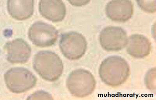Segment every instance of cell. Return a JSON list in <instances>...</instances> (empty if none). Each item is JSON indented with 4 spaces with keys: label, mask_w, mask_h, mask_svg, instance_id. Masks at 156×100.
Here are the masks:
<instances>
[{
    "label": "cell",
    "mask_w": 156,
    "mask_h": 100,
    "mask_svg": "<svg viewBox=\"0 0 156 100\" xmlns=\"http://www.w3.org/2000/svg\"><path fill=\"white\" fill-rule=\"evenodd\" d=\"M59 47L61 52L67 59L77 60L85 54L87 43L82 34L70 32L61 35Z\"/></svg>",
    "instance_id": "5b68a950"
},
{
    "label": "cell",
    "mask_w": 156,
    "mask_h": 100,
    "mask_svg": "<svg viewBox=\"0 0 156 100\" xmlns=\"http://www.w3.org/2000/svg\"><path fill=\"white\" fill-rule=\"evenodd\" d=\"M28 100L33 99H49L53 100L52 95L49 93L44 91V90H38L34 94L29 96L27 98Z\"/></svg>",
    "instance_id": "5bb4252c"
},
{
    "label": "cell",
    "mask_w": 156,
    "mask_h": 100,
    "mask_svg": "<svg viewBox=\"0 0 156 100\" xmlns=\"http://www.w3.org/2000/svg\"><path fill=\"white\" fill-rule=\"evenodd\" d=\"M130 74L129 64L124 59L118 56L108 57L100 64L99 74L107 85L118 87L126 82Z\"/></svg>",
    "instance_id": "6da1fadb"
},
{
    "label": "cell",
    "mask_w": 156,
    "mask_h": 100,
    "mask_svg": "<svg viewBox=\"0 0 156 100\" xmlns=\"http://www.w3.org/2000/svg\"><path fill=\"white\" fill-rule=\"evenodd\" d=\"M71 5L76 7L84 6L88 4L90 0H68Z\"/></svg>",
    "instance_id": "9a60e30c"
},
{
    "label": "cell",
    "mask_w": 156,
    "mask_h": 100,
    "mask_svg": "<svg viewBox=\"0 0 156 100\" xmlns=\"http://www.w3.org/2000/svg\"><path fill=\"white\" fill-rule=\"evenodd\" d=\"M139 7L147 13L155 12L156 0H136Z\"/></svg>",
    "instance_id": "4fadbf2b"
},
{
    "label": "cell",
    "mask_w": 156,
    "mask_h": 100,
    "mask_svg": "<svg viewBox=\"0 0 156 100\" xmlns=\"http://www.w3.org/2000/svg\"><path fill=\"white\" fill-rule=\"evenodd\" d=\"M8 13L15 20L23 21L30 18L34 10V0H8Z\"/></svg>",
    "instance_id": "7c38bea8"
},
{
    "label": "cell",
    "mask_w": 156,
    "mask_h": 100,
    "mask_svg": "<svg viewBox=\"0 0 156 100\" xmlns=\"http://www.w3.org/2000/svg\"><path fill=\"white\" fill-rule=\"evenodd\" d=\"M7 87L12 93L19 94L33 88L37 84L35 76L28 69L23 67L12 68L4 75Z\"/></svg>",
    "instance_id": "277c9868"
},
{
    "label": "cell",
    "mask_w": 156,
    "mask_h": 100,
    "mask_svg": "<svg viewBox=\"0 0 156 100\" xmlns=\"http://www.w3.org/2000/svg\"><path fill=\"white\" fill-rule=\"evenodd\" d=\"M66 86L74 96L83 98L92 94L96 88V81L92 74L88 71L78 69L69 74Z\"/></svg>",
    "instance_id": "3957f363"
},
{
    "label": "cell",
    "mask_w": 156,
    "mask_h": 100,
    "mask_svg": "<svg viewBox=\"0 0 156 100\" xmlns=\"http://www.w3.org/2000/svg\"><path fill=\"white\" fill-rule=\"evenodd\" d=\"M126 51L131 56L136 59L145 57L150 54L151 44L148 39L141 34H134L128 38Z\"/></svg>",
    "instance_id": "8fae6325"
},
{
    "label": "cell",
    "mask_w": 156,
    "mask_h": 100,
    "mask_svg": "<svg viewBox=\"0 0 156 100\" xmlns=\"http://www.w3.org/2000/svg\"><path fill=\"white\" fill-rule=\"evenodd\" d=\"M39 11L42 16L53 22L62 21L66 14V5L62 0H40Z\"/></svg>",
    "instance_id": "30bf717a"
},
{
    "label": "cell",
    "mask_w": 156,
    "mask_h": 100,
    "mask_svg": "<svg viewBox=\"0 0 156 100\" xmlns=\"http://www.w3.org/2000/svg\"><path fill=\"white\" fill-rule=\"evenodd\" d=\"M5 48L7 53V60L11 63H26L31 56V48L22 39H16L8 42Z\"/></svg>",
    "instance_id": "9c48e42d"
},
{
    "label": "cell",
    "mask_w": 156,
    "mask_h": 100,
    "mask_svg": "<svg viewBox=\"0 0 156 100\" xmlns=\"http://www.w3.org/2000/svg\"><path fill=\"white\" fill-rule=\"evenodd\" d=\"M128 37L125 29L116 26H108L103 29L100 33L99 41L105 51H120L126 47Z\"/></svg>",
    "instance_id": "52a82bcc"
},
{
    "label": "cell",
    "mask_w": 156,
    "mask_h": 100,
    "mask_svg": "<svg viewBox=\"0 0 156 100\" xmlns=\"http://www.w3.org/2000/svg\"><path fill=\"white\" fill-rule=\"evenodd\" d=\"M105 12L110 20L122 23L131 19L133 5L130 0H111L106 5Z\"/></svg>",
    "instance_id": "ba28073f"
},
{
    "label": "cell",
    "mask_w": 156,
    "mask_h": 100,
    "mask_svg": "<svg viewBox=\"0 0 156 100\" xmlns=\"http://www.w3.org/2000/svg\"><path fill=\"white\" fill-rule=\"evenodd\" d=\"M28 35L29 40L35 45L44 48L55 44L58 38V32L51 25L37 21L30 27Z\"/></svg>",
    "instance_id": "8992f818"
},
{
    "label": "cell",
    "mask_w": 156,
    "mask_h": 100,
    "mask_svg": "<svg viewBox=\"0 0 156 100\" xmlns=\"http://www.w3.org/2000/svg\"><path fill=\"white\" fill-rule=\"evenodd\" d=\"M33 67L43 79L49 81H56L63 73L62 61L57 54L51 51H39L34 55Z\"/></svg>",
    "instance_id": "7a4b0ae2"
}]
</instances>
